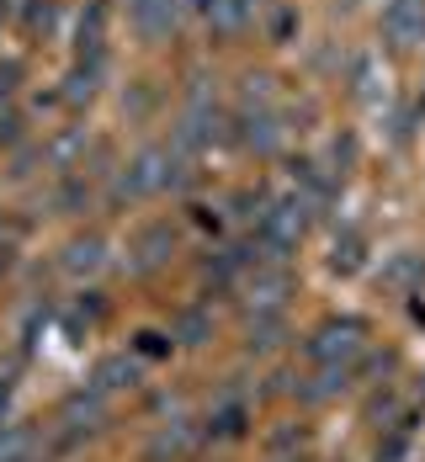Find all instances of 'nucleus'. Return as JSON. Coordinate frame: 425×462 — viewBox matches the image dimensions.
I'll return each mask as SVG.
<instances>
[{
    "label": "nucleus",
    "mask_w": 425,
    "mask_h": 462,
    "mask_svg": "<svg viewBox=\"0 0 425 462\" xmlns=\"http://www.w3.org/2000/svg\"><path fill=\"white\" fill-rule=\"evenodd\" d=\"M171 149H143L139 160L128 165V176H123V186L128 191H160V186H171Z\"/></svg>",
    "instance_id": "nucleus-2"
},
{
    "label": "nucleus",
    "mask_w": 425,
    "mask_h": 462,
    "mask_svg": "<svg viewBox=\"0 0 425 462\" xmlns=\"http://www.w3.org/2000/svg\"><path fill=\"white\" fill-rule=\"evenodd\" d=\"M69 272H96L101 266V239H80V245H69V261H64Z\"/></svg>",
    "instance_id": "nucleus-5"
},
{
    "label": "nucleus",
    "mask_w": 425,
    "mask_h": 462,
    "mask_svg": "<svg viewBox=\"0 0 425 462\" xmlns=\"http://www.w3.org/2000/svg\"><path fill=\"white\" fill-rule=\"evenodd\" d=\"M128 16L143 38H165L176 27V0H128Z\"/></svg>",
    "instance_id": "nucleus-4"
},
{
    "label": "nucleus",
    "mask_w": 425,
    "mask_h": 462,
    "mask_svg": "<svg viewBox=\"0 0 425 462\" xmlns=\"http://www.w3.org/2000/svg\"><path fill=\"white\" fill-rule=\"evenodd\" d=\"M356 346H362V324H325L309 351L314 362H340V356H356Z\"/></svg>",
    "instance_id": "nucleus-3"
},
{
    "label": "nucleus",
    "mask_w": 425,
    "mask_h": 462,
    "mask_svg": "<svg viewBox=\"0 0 425 462\" xmlns=\"http://www.w3.org/2000/svg\"><path fill=\"white\" fill-rule=\"evenodd\" d=\"M383 32H388L399 48L420 43L425 38V0H393V5L383 11Z\"/></svg>",
    "instance_id": "nucleus-1"
}]
</instances>
